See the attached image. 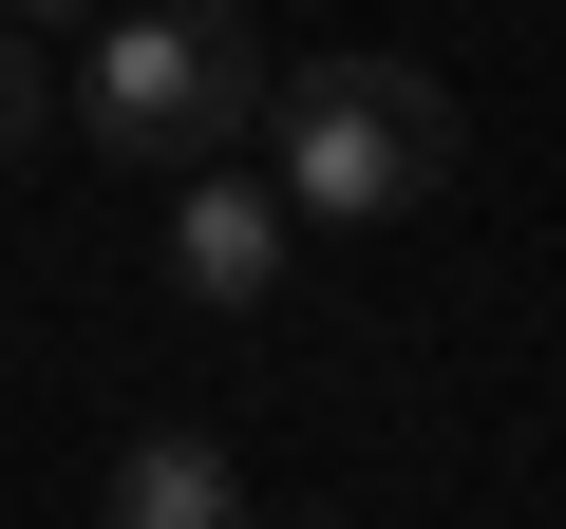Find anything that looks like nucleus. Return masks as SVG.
<instances>
[{
	"instance_id": "obj_1",
	"label": "nucleus",
	"mask_w": 566,
	"mask_h": 529,
	"mask_svg": "<svg viewBox=\"0 0 566 529\" xmlns=\"http://www.w3.org/2000/svg\"><path fill=\"white\" fill-rule=\"evenodd\" d=\"M264 170L303 227H397L453 189V95L416 58H303V76H264Z\"/></svg>"
},
{
	"instance_id": "obj_2",
	"label": "nucleus",
	"mask_w": 566,
	"mask_h": 529,
	"mask_svg": "<svg viewBox=\"0 0 566 529\" xmlns=\"http://www.w3.org/2000/svg\"><path fill=\"white\" fill-rule=\"evenodd\" d=\"M57 114L114 170H208V152L264 133V39L227 0H133V20H95V58L57 76Z\"/></svg>"
},
{
	"instance_id": "obj_3",
	"label": "nucleus",
	"mask_w": 566,
	"mask_h": 529,
	"mask_svg": "<svg viewBox=\"0 0 566 529\" xmlns=\"http://www.w3.org/2000/svg\"><path fill=\"white\" fill-rule=\"evenodd\" d=\"M283 227H303V208H283V189H245L227 152L189 170V208H170V284L208 303V322H245L264 284H283Z\"/></svg>"
},
{
	"instance_id": "obj_4",
	"label": "nucleus",
	"mask_w": 566,
	"mask_h": 529,
	"mask_svg": "<svg viewBox=\"0 0 566 529\" xmlns=\"http://www.w3.org/2000/svg\"><path fill=\"white\" fill-rule=\"evenodd\" d=\"M227 510H245V473L208 435H133L114 454V529H227Z\"/></svg>"
},
{
	"instance_id": "obj_5",
	"label": "nucleus",
	"mask_w": 566,
	"mask_h": 529,
	"mask_svg": "<svg viewBox=\"0 0 566 529\" xmlns=\"http://www.w3.org/2000/svg\"><path fill=\"white\" fill-rule=\"evenodd\" d=\"M39 133H57V76H39V58H20V39H0V170H20V152H39Z\"/></svg>"
},
{
	"instance_id": "obj_6",
	"label": "nucleus",
	"mask_w": 566,
	"mask_h": 529,
	"mask_svg": "<svg viewBox=\"0 0 566 529\" xmlns=\"http://www.w3.org/2000/svg\"><path fill=\"white\" fill-rule=\"evenodd\" d=\"M39 20H95V0H39Z\"/></svg>"
}]
</instances>
